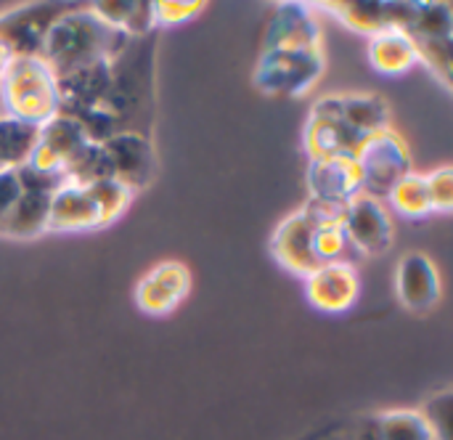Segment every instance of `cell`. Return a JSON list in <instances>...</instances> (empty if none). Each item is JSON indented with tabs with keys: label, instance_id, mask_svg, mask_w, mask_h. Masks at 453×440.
<instances>
[{
	"label": "cell",
	"instance_id": "1",
	"mask_svg": "<svg viewBox=\"0 0 453 440\" xmlns=\"http://www.w3.org/2000/svg\"><path fill=\"white\" fill-rule=\"evenodd\" d=\"M130 37L104 21L96 11H64L45 32L40 56L56 80L93 61L117 58Z\"/></svg>",
	"mask_w": 453,
	"mask_h": 440
},
{
	"label": "cell",
	"instance_id": "2",
	"mask_svg": "<svg viewBox=\"0 0 453 440\" xmlns=\"http://www.w3.org/2000/svg\"><path fill=\"white\" fill-rule=\"evenodd\" d=\"M3 114L42 127L61 112L58 80L40 53L13 56L0 77Z\"/></svg>",
	"mask_w": 453,
	"mask_h": 440
},
{
	"label": "cell",
	"instance_id": "3",
	"mask_svg": "<svg viewBox=\"0 0 453 440\" xmlns=\"http://www.w3.org/2000/svg\"><path fill=\"white\" fill-rule=\"evenodd\" d=\"M130 189L114 178L66 183L50 197L45 231H82L111 223L130 202Z\"/></svg>",
	"mask_w": 453,
	"mask_h": 440
},
{
	"label": "cell",
	"instance_id": "4",
	"mask_svg": "<svg viewBox=\"0 0 453 440\" xmlns=\"http://www.w3.org/2000/svg\"><path fill=\"white\" fill-rule=\"evenodd\" d=\"M356 165H358V175H361V191L374 199H382V202L411 173V159H409L406 143L390 127L372 135L361 146V151L356 154Z\"/></svg>",
	"mask_w": 453,
	"mask_h": 440
},
{
	"label": "cell",
	"instance_id": "5",
	"mask_svg": "<svg viewBox=\"0 0 453 440\" xmlns=\"http://www.w3.org/2000/svg\"><path fill=\"white\" fill-rule=\"evenodd\" d=\"M324 69L321 48H271L257 64V88L271 96H300Z\"/></svg>",
	"mask_w": 453,
	"mask_h": 440
},
{
	"label": "cell",
	"instance_id": "6",
	"mask_svg": "<svg viewBox=\"0 0 453 440\" xmlns=\"http://www.w3.org/2000/svg\"><path fill=\"white\" fill-rule=\"evenodd\" d=\"M342 228L361 255H380L388 250L393 239V223L385 202L364 191L345 205Z\"/></svg>",
	"mask_w": 453,
	"mask_h": 440
},
{
	"label": "cell",
	"instance_id": "7",
	"mask_svg": "<svg viewBox=\"0 0 453 440\" xmlns=\"http://www.w3.org/2000/svg\"><path fill=\"white\" fill-rule=\"evenodd\" d=\"M311 112L316 114H326L340 120L342 125L353 127L356 133L372 138L382 130L390 127V109L388 104L374 96V93H356V96H329L321 98Z\"/></svg>",
	"mask_w": 453,
	"mask_h": 440
},
{
	"label": "cell",
	"instance_id": "8",
	"mask_svg": "<svg viewBox=\"0 0 453 440\" xmlns=\"http://www.w3.org/2000/svg\"><path fill=\"white\" fill-rule=\"evenodd\" d=\"M308 279V303L324 313H340L348 311L361 292V282L353 266L348 263H329L316 268L313 274L305 276Z\"/></svg>",
	"mask_w": 453,
	"mask_h": 440
},
{
	"label": "cell",
	"instance_id": "9",
	"mask_svg": "<svg viewBox=\"0 0 453 440\" xmlns=\"http://www.w3.org/2000/svg\"><path fill=\"white\" fill-rule=\"evenodd\" d=\"M111 178L119 181L122 186H127L130 191L135 186H143L151 175L154 167V157H151V146L146 141V135L141 133H114L109 141L101 143Z\"/></svg>",
	"mask_w": 453,
	"mask_h": 440
},
{
	"label": "cell",
	"instance_id": "10",
	"mask_svg": "<svg viewBox=\"0 0 453 440\" xmlns=\"http://www.w3.org/2000/svg\"><path fill=\"white\" fill-rule=\"evenodd\" d=\"M313 231H316V220L311 218L305 207L279 226L271 247H273L276 260L287 271L308 276L319 268L316 255H313Z\"/></svg>",
	"mask_w": 453,
	"mask_h": 440
},
{
	"label": "cell",
	"instance_id": "11",
	"mask_svg": "<svg viewBox=\"0 0 453 440\" xmlns=\"http://www.w3.org/2000/svg\"><path fill=\"white\" fill-rule=\"evenodd\" d=\"M188 287L191 276L183 263H162L141 279L135 289V303L151 316H165L175 311V305L188 295Z\"/></svg>",
	"mask_w": 453,
	"mask_h": 440
},
{
	"label": "cell",
	"instance_id": "12",
	"mask_svg": "<svg viewBox=\"0 0 453 440\" xmlns=\"http://www.w3.org/2000/svg\"><path fill=\"white\" fill-rule=\"evenodd\" d=\"M308 186H311V199L316 202L348 205L356 194H361L358 165L356 159H348V157L311 159Z\"/></svg>",
	"mask_w": 453,
	"mask_h": 440
},
{
	"label": "cell",
	"instance_id": "13",
	"mask_svg": "<svg viewBox=\"0 0 453 440\" xmlns=\"http://www.w3.org/2000/svg\"><path fill=\"white\" fill-rule=\"evenodd\" d=\"M398 295L409 311H427L441 297V276L430 258L414 252L398 263Z\"/></svg>",
	"mask_w": 453,
	"mask_h": 440
},
{
	"label": "cell",
	"instance_id": "14",
	"mask_svg": "<svg viewBox=\"0 0 453 440\" xmlns=\"http://www.w3.org/2000/svg\"><path fill=\"white\" fill-rule=\"evenodd\" d=\"M271 48H321L319 27L308 5L287 3L276 8L265 35V50Z\"/></svg>",
	"mask_w": 453,
	"mask_h": 440
},
{
	"label": "cell",
	"instance_id": "15",
	"mask_svg": "<svg viewBox=\"0 0 453 440\" xmlns=\"http://www.w3.org/2000/svg\"><path fill=\"white\" fill-rule=\"evenodd\" d=\"M329 8H334V13L342 16L345 24L369 35L390 27L406 29L417 13V3H329Z\"/></svg>",
	"mask_w": 453,
	"mask_h": 440
},
{
	"label": "cell",
	"instance_id": "16",
	"mask_svg": "<svg viewBox=\"0 0 453 440\" xmlns=\"http://www.w3.org/2000/svg\"><path fill=\"white\" fill-rule=\"evenodd\" d=\"M369 61L377 72L382 74H403L409 72L417 61V45L411 40V35L403 27H390L382 29L377 35H372L369 40Z\"/></svg>",
	"mask_w": 453,
	"mask_h": 440
},
{
	"label": "cell",
	"instance_id": "17",
	"mask_svg": "<svg viewBox=\"0 0 453 440\" xmlns=\"http://www.w3.org/2000/svg\"><path fill=\"white\" fill-rule=\"evenodd\" d=\"M37 138H40V127L3 114L0 117V173L21 167L32 157Z\"/></svg>",
	"mask_w": 453,
	"mask_h": 440
},
{
	"label": "cell",
	"instance_id": "18",
	"mask_svg": "<svg viewBox=\"0 0 453 440\" xmlns=\"http://www.w3.org/2000/svg\"><path fill=\"white\" fill-rule=\"evenodd\" d=\"M50 197L45 191H21L19 202L13 205L11 215L5 218L3 234L11 236H32L45 231L48 223V210H50Z\"/></svg>",
	"mask_w": 453,
	"mask_h": 440
},
{
	"label": "cell",
	"instance_id": "19",
	"mask_svg": "<svg viewBox=\"0 0 453 440\" xmlns=\"http://www.w3.org/2000/svg\"><path fill=\"white\" fill-rule=\"evenodd\" d=\"M390 205L406 215V218H425L433 212L430 205V191H427V175L409 173L393 191H390Z\"/></svg>",
	"mask_w": 453,
	"mask_h": 440
},
{
	"label": "cell",
	"instance_id": "20",
	"mask_svg": "<svg viewBox=\"0 0 453 440\" xmlns=\"http://www.w3.org/2000/svg\"><path fill=\"white\" fill-rule=\"evenodd\" d=\"M377 436L380 440H435L425 417H414V414H403V412L385 417L380 422Z\"/></svg>",
	"mask_w": 453,
	"mask_h": 440
},
{
	"label": "cell",
	"instance_id": "21",
	"mask_svg": "<svg viewBox=\"0 0 453 440\" xmlns=\"http://www.w3.org/2000/svg\"><path fill=\"white\" fill-rule=\"evenodd\" d=\"M427 191H430L433 212H449L453 207L451 167H438L433 175H427Z\"/></svg>",
	"mask_w": 453,
	"mask_h": 440
},
{
	"label": "cell",
	"instance_id": "22",
	"mask_svg": "<svg viewBox=\"0 0 453 440\" xmlns=\"http://www.w3.org/2000/svg\"><path fill=\"white\" fill-rule=\"evenodd\" d=\"M21 191L24 189H21V181H19L16 170H3L0 173V231L5 226V218L11 215L13 205L19 202Z\"/></svg>",
	"mask_w": 453,
	"mask_h": 440
},
{
	"label": "cell",
	"instance_id": "23",
	"mask_svg": "<svg viewBox=\"0 0 453 440\" xmlns=\"http://www.w3.org/2000/svg\"><path fill=\"white\" fill-rule=\"evenodd\" d=\"M202 11V3H154V24L165 21V24H173V21H183L194 13Z\"/></svg>",
	"mask_w": 453,
	"mask_h": 440
},
{
	"label": "cell",
	"instance_id": "24",
	"mask_svg": "<svg viewBox=\"0 0 453 440\" xmlns=\"http://www.w3.org/2000/svg\"><path fill=\"white\" fill-rule=\"evenodd\" d=\"M427 412H430V417L425 420L427 425L438 420V425H433L430 430H433V433L438 430V433H441V438L449 440V420H451V396H449V393H446V396H441L438 401H433V404L427 406Z\"/></svg>",
	"mask_w": 453,
	"mask_h": 440
}]
</instances>
